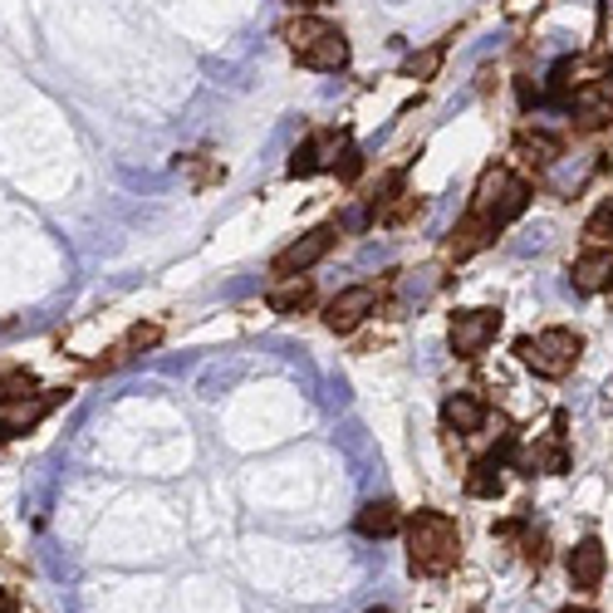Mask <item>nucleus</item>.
<instances>
[{
  "label": "nucleus",
  "instance_id": "obj_14",
  "mask_svg": "<svg viewBox=\"0 0 613 613\" xmlns=\"http://www.w3.org/2000/svg\"><path fill=\"white\" fill-rule=\"evenodd\" d=\"M486 403L476 393H452L442 403V422H446V432H456V437H476L486 427Z\"/></svg>",
  "mask_w": 613,
  "mask_h": 613
},
{
  "label": "nucleus",
  "instance_id": "obj_15",
  "mask_svg": "<svg viewBox=\"0 0 613 613\" xmlns=\"http://www.w3.org/2000/svg\"><path fill=\"white\" fill-rule=\"evenodd\" d=\"M354 525H358V535H368V540H383V535H393L397 525H403V511H397L393 501H368Z\"/></svg>",
  "mask_w": 613,
  "mask_h": 613
},
{
  "label": "nucleus",
  "instance_id": "obj_1",
  "mask_svg": "<svg viewBox=\"0 0 613 613\" xmlns=\"http://www.w3.org/2000/svg\"><path fill=\"white\" fill-rule=\"evenodd\" d=\"M530 207V187L515 177L505 162H491V168L476 177V192H471V207L466 217L452 226V241H446V256L452 260H466L476 256L481 246H491L495 231H505L520 211Z\"/></svg>",
  "mask_w": 613,
  "mask_h": 613
},
{
  "label": "nucleus",
  "instance_id": "obj_10",
  "mask_svg": "<svg viewBox=\"0 0 613 613\" xmlns=\"http://www.w3.org/2000/svg\"><path fill=\"white\" fill-rule=\"evenodd\" d=\"M520 471H540V476H554V471H564L569 466V442H564V417H554L550 422V432H540L535 442H525L520 446Z\"/></svg>",
  "mask_w": 613,
  "mask_h": 613
},
{
  "label": "nucleus",
  "instance_id": "obj_2",
  "mask_svg": "<svg viewBox=\"0 0 613 613\" xmlns=\"http://www.w3.org/2000/svg\"><path fill=\"white\" fill-rule=\"evenodd\" d=\"M456 560H462V530H456V520L442 511H417L407 520V564H413V574L442 579V574L456 569Z\"/></svg>",
  "mask_w": 613,
  "mask_h": 613
},
{
  "label": "nucleus",
  "instance_id": "obj_5",
  "mask_svg": "<svg viewBox=\"0 0 613 613\" xmlns=\"http://www.w3.org/2000/svg\"><path fill=\"white\" fill-rule=\"evenodd\" d=\"M564 113H569L579 128H603V123L613 119V64H599V70L584 74V84L569 94Z\"/></svg>",
  "mask_w": 613,
  "mask_h": 613
},
{
  "label": "nucleus",
  "instance_id": "obj_13",
  "mask_svg": "<svg viewBox=\"0 0 613 613\" xmlns=\"http://www.w3.org/2000/svg\"><path fill=\"white\" fill-rule=\"evenodd\" d=\"M574 290H579V295L613 290V250L609 246H589L579 260H574Z\"/></svg>",
  "mask_w": 613,
  "mask_h": 613
},
{
  "label": "nucleus",
  "instance_id": "obj_9",
  "mask_svg": "<svg viewBox=\"0 0 613 613\" xmlns=\"http://www.w3.org/2000/svg\"><path fill=\"white\" fill-rule=\"evenodd\" d=\"M344 152H348V133L344 128L309 133V138L295 148V158H290V177H315V172L339 168V158H344Z\"/></svg>",
  "mask_w": 613,
  "mask_h": 613
},
{
  "label": "nucleus",
  "instance_id": "obj_21",
  "mask_svg": "<svg viewBox=\"0 0 613 613\" xmlns=\"http://www.w3.org/2000/svg\"><path fill=\"white\" fill-rule=\"evenodd\" d=\"M0 613H21V599L11 589H0Z\"/></svg>",
  "mask_w": 613,
  "mask_h": 613
},
{
  "label": "nucleus",
  "instance_id": "obj_22",
  "mask_svg": "<svg viewBox=\"0 0 613 613\" xmlns=\"http://www.w3.org/2000/svg\"><path fill=\"white\" fill-rule=\"evenodd\" d=\"M290 5H305V11H315V5H324V0H290Z\"/></svg>",
  "mask_w": 613,
  "mask_h": 613
},
{
  "label": "nucleus",
  "instance_id": "obj_16",
  "mask_svg": "<svg viewBox=\"0 0 613 613\" xmlns=\"http://www.w3.org/2000/svg\"><path fill=\"white\" fill-rule=\"evenodd\" d=\"M309 299H315V285H309L305 275H295V280H280L266 305L275 309V315H299V309H309Z\"/></svg>",
  "mask_w": 613,
  "mask_h": 613
},
{
  "label": "nucleus",
  "instance_id": "obj_19",
  "mask_svg": "<svg viewBox=\"0 0 613 613\" xmlns=\"http://www.w3.org/2000/svg\"><path fill=\"white\" fill-rule=\"evenodd\" d=\"M501 491V456H481V462L471 466V476H466V495H495Z\"/></svg>",
  "mask_w": 613,
  "mask_h": 613
},
{
  "label": "nucleus",
  "instance_id": "obj_17",
  "mask_svg": "<svg viewBox=\"0 0 613 613\" xmlns=\"http://www.w3.org/2000/svg\"><path fill=\"white\" fill-rule=\"evenodd\" d=\"M158 339H162V324H133L128 334H123L119 344L109 348V358H99V364H94V368H113V364H123V358H133V354H138V348H152V344H158Z\"/></svg>",
  "mask_w": 613,
  "mask_h": 613
},
{
  "label": "nucleus",
  "instance_id": "obj_4",
  "mask_svg": "<svg viewBox=\"0 0 613 613\" xmlns=\"http://www.w3.org/2000/svg\"><path fill=\"white\" fill-rule=\"evenodd\" d=\"M579 354H584V339L574 334V329H540V334L515 344V358H520L535 378H550V383L569 378L574 364H579Z\"/></svg>",
  "mask_w": 613,
  "mask_h": 613
},
{
  "label": "nucleus",
  "instance_id": "obj_20",
  "mask_svg": "<svg viewBox=\"0 0 613 613\" xmlns=\"http://www.w3.org/2000/svg\"><path fill=\"white\" fill-rule=\"evenodd\" d=\"M442 60H446V40H437V45H427L422 54H413V60L403 64V74H407V79H437Z\"/></svg>",
  "mask_w": 613,
  "mask_h": 613
},
{
  "label": "nucleus",
  "instance_id": "obj_23",
  "mask_svg": "<svg viewBox=\"0 0 613 613\" xmlns=\"http://www.w3.org/2000/svg\"><path fill=\"white\" fill-rule=\"evenodd\" d=\"M560 613H589V609H560Z\"/></svg>",
  "mask_w": 613,
  "mask_h": 613
},
{
  "label": "nucleus",
  "instance_id": "obj_3",
  "mask_svg": "<svg viewBox=\"0 0 613 613\" xmlns=\"http://www.w3.org/2000/svg\"><path fill=\"white\" fill-rule=\"evenodd\" d=\"M280 40L290 45V54H295L305 70H319V74L348 70V35L339 30V25L319 21V15H295V21H285Z\"/></svg>",
  "mask_w": 613,
  "mask_h": 613
},
{
  "label": "nucleus",
  "instance_id": "obj_18",
  "mask_svg": "<svg viewBox=\"0 0 613 613\" xmlns=\"http://www.w3.org/2000/svg\"><path fill=\"white\" fill-rule=\"evenodd\" d=\"M515 148L525 152V162H540V168H550V162L564 152L560 138H550L544 128H520V133H515Z\"/></svg>",
  "mask_w": 613,
  "mask_h": 613
},
{
  "label": "nucleus",
  "instance_id": "obj_12",
  "mask_svg": "<svg viewBox=\"0 0 613 613\" xmlns=\"http://www.w3.org/2000/svg\"><path fill=\"white\" fill-rule=\"evenodd\" d=\"M603 569H609V554H603V544L593 540V535H584V540L569 550V579H574V589H584V593L599 589Z\"/></svg>",
  "mask_w": 613,
  "mask_h": 613
},
{
  "label": "nucleus",
  "instance_id": "obj_7",
  "mask_svg": "<svg viewBox=\"0 0 613 613\" xmlns=\"http://www.w3.org/2000/svg\"><path fill=\"white\" fill-rule=\"evenodd\" d=\"M334 241H339V226H315L309 236H299V241H290L285 250H280L275 260H270V275L275 280H295V275H305V270H315L319 260L334 250Z\"/></svg>",
  "mask_w": 613,
  "mask_h": 613
},
{
  "label": "nucleus",
  "instance_id": "obj_11",
  "mask_svg": "<svg viewBox=\"0 0 613 613\" xmlns=\"http://www.w3.org/2000/svg\"><path fill=\"white\" fill-rule=\"evenodd\" d=\"M373 309H378V290L373 285H348L324 305V324L334 329V334H354Z\"/></svg>",
  "mask_w": 613,
  "mask_h": 613
},
{
  "label": "nucleus",
  "instance_id": "obj_8",
  "mask_svg": "<svg viewBox=\"0 0 613 613\" xmlns=\"http://www.w3.org/2000/svg\"><path fill=\"white\" fill-rule=\"evenodd\" d=\"M495 334H501V309H462L446 339H452L456 358H481L495 344Z\"/></svg>",
  "mask_w": 613,
  "mask_h": 613
},
{
  "label": "nucleus",
  "instance_id": "obj_24",
  "mask_svg": "<svg viewBox=\"0 0 613 613\" xmlns=\"http://www.w3.org/2000/svg\"><path fill=\"white\" fill-rule=\"evenodd\" d=\"M373 613H388V609H373Z\"/></svg>",
  "mask_w": 613,
  "mask_h": 613
},
{
  "label": "nucleus",
  "instance_id": "obj_6",
  "mask_svg": "<svg viewBox=\"0 0 613 613\" xmlns=\"http://www.w3.org/2000/svg\"><path fill=\"white\" fill-rule=\"evenodd\" d=\"M64 388H45V393H21V397H5L0 403V437H21V432H35L54 407L64 403Z\"/></svg>",
  "mask_w": 613,
  "mask_h": 613
}]
</instances>
